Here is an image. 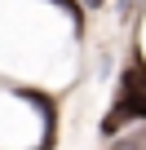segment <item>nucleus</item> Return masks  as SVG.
Instances as JSON below:
<instances>
[{"label":"nucleus","mask_w":146,"mask_h":150,"mask_svg":"<svg viewBox=\"0 0 146 150\" xmlns=\"http://www.w3.org/2000/svg\"><path fill=\"white\" fill-rule=\"evenodd\" d=\"M124 124H146V66H142V62H133V66L120 75L115 106L102 115L98 132H102V137H120Z\"/></svg>","instance_id":"obj_1"},{"label":"nucleus","mask_w":146,"mask_h":150,"mask_svg":"<svg viewBox=\"0 0 146 150\" xmlns=\"http://www.w3.org/2000/svg\"><path fill=\"white\" fill-rule=\"evenodd\" d=\"M49 5L66 9V18L75 22V35H84V5H80V0H49Z\"/></svg>","instance_id":"obj_2"},{"label":"nucleus","mask_w":146,"mask_h":150,"mask_svg":"<svg viewBox=\"0 0 146 150\" xmlns=\"http://www.w3.org/2000/svg\"><path fill=\"white\" fill-rule=\"evenodd\" d=\"M120 150H146V137H128V141H124Z\"/></svg>","instance_id":"obj_3"},{"label":"nucleus","mask_w":146,"mask_h":150,"mask_svg":"<svg viewBox=\"0 0 146 150\" xmlns=\"http://www.w3.org/2000/svg\"><path fill=\"white\" fill-rule=\"evenodd\" d=\"M80 5H84V9H102V5H106V0H80Z\"/></svg>","instance_id":"obj_4"}]
</instances>
